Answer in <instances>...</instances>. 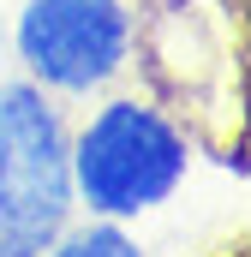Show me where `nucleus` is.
I'll use <instances>...</instances> for the list:
<instances>
[{
	"label": "nucleus",
	"mask_w": 251,
	"mask_h": 257,
	"mask_svg": "<svg viewBox=\"0 0 251 257\" xmlns=\"http://www.w3.org/2000/svg\"><path fill=\"white\" fill-rule=\"evenodd\" d=\"M72 156L54 96L30 78L0 84V257H42L72 221Z\"/></svg>",
	"instance_id": "obj_2"
},
{
	"label": "nucleus",
	"mask_w": 251,
	"mask_h": 257,
	"mask_svg": "<svg viewBox=\"0 0 251 257\" xmlns=\"http://www.w3.org/2000/svg\"><path fill=\"white\" fill-rule=\"evenodd\" d=\"M42 257H144V245L126 233V221H108V215H90L84 227L66 221L60 233L48 239Z\"/></svg>",
	"instance_id": "obj_4"
},
{
	"label": "nucleus",
	"mask_w": 251,
	"mask_h": 257,
	"mask_svg": "<svg viewBox=\"0 0 251 257\" xmlns=\"http://www.w3.org/2000/svg\"><path fill=\"white\" fill-rule=\"evenodd\" d=\"M138 18L126 0H24L12 24V48L48 96L108 90L132 66Z\"/></svg>",
	"instance_id": "obj_3"
},
{
	"label": "nucleus",
	"mask_w": 251,
	"mask_h": 257,
	"mask_svg": "<svg viewBox=\"0 0 251 257\" xmlns=\"http://www.w3.org/2000/svg\"><path fill=\"white\" fill-rule=\"evenodd\" d=\"M66 156H72V197L108 221H138L162 209L186 186L191 168V144L180 120L138 96L102 102L78 126V138H66Z\"/></svg>",
	"instance_id": "obj_1"
}]
</instances>
